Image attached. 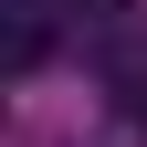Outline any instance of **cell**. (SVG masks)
I'll use <instances>...</instances> for the list:
<instances>
[{
  "mask_svg": "<svg viewBox=\"0 0 147 147\" xmlns=\"http://www.w3.org/2000/svg\"><path fill=\"white\" fill-rule=\"evenodd\" d=\"M74 11H126V0H74Z\"/></svg>",
  "mask_w": 147,
  "mask_h": 147,
  "instance_id": "1",
  "label": "cell"
}]
</instances>
